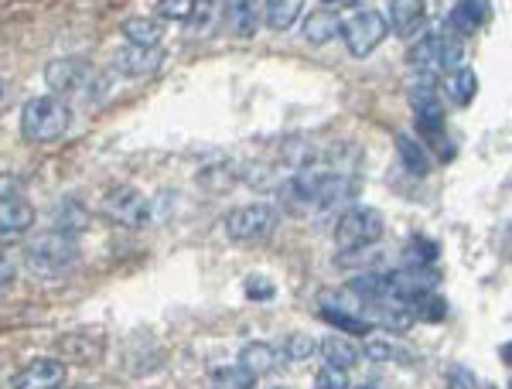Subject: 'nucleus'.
Instances as JSON below:
<instances>
[{"label":"nucleus","mask_w":512,"mask_h":389,"mask_svg":"<svg viewBox=\"0 0 512 389\" xmlns=\"http://www.w3.org/2000/svg\"><path fill=\"white\" fill-rule=\"evenodd\" d=\"M72 123L69 103L59 96H35L21 110V137L28 144H52L59 140Z\"/></svg>","instance_id":"1"},{"label":"nucleus","mask_w":512,"mask_h":389,"mask_svg":"<svg viewBox=\"0 0 512 389\" xmlns=\"http://www.w3.org/2000/svg\"><path fill=\"white\" fill-rule=\"evenodd\" d=\"M410 106H414L417 134L431 147H437L441 157H454V147L448 144V134H444V106H441V93L434 86V76H420L410 86Z\"/></svg>","instance_id":"2"},{"label":"nucleus","mask_w":512,"mask_h":389,"mask_svg":"<svg viewBox=\"0 0 512 389\" xmlns=\"http://www.w3.org/2000/svg\"><path fill=\"white\" fill-rule=\"evenodd\" d=\"M407 62L420 76H448V72L465 65V41L454 38L451 31H431L410 48Z\"/></svg>","instance_id":"3"},{"label":"nucleus","mask_w":512,"mask_h":389,"mask_svg":"<svg viewBox=\"0 0 512 389\" xmlns=\"http://www.w3.org/2000/svg\"><path fill=\"white\" fill-rule=\"evenodd\" d=\"M79 263L76 236L65 233H41L28 243V267L41 273V277H62Z\"/></svg>","instance_id":"4"},{"label":"nucleus","mask_w":512,"mask_h":389,"mask_svg":"<svg viewBox=\"0 0 512 389\" xmlns=\"http://www.w3.org/2000/svg\"><path fill=\"white\" fill-rule=\"evenodd\" d=\"M222 226L233 243H267L280 226V212L267 202H250L229 212Z\"/></svg>","instance_id":"5"},{"label":"nucleus","mask_w":512,"mask_h":389,"mask_svg":"<svg viewBox=\"0 0 512 389\" xmlns=\"http://www.w3.org/2000/svg\"><path fill=\"white\" fill-rule=\"evenodd\" d=\"M383 212L369 205H352L335 219V246L338 250H366L383 239Z\"/></svg>","instance_id":"6"},{"label":"nucleus","mask_w":512,"mask_h":389,"mask_svg":"<svg viewBox=\"0 0 512 389\" xmlns=\"http://www.w3.org/2000/svg\"><path fill=\"white\" fill-rule=\"evenodd\" d=\"M99 212H103V219H110L113 226H123V229H144V226H151V219H154L151 202H147L137 188H113L110 195H103Z\"/></svg>","instance_id":"7"},{"label":"nucleus","mask_w":512,"mask_h":389,"mask_svg":"<svg viewBox=\"0 0 512 389\" xmlns=\"http://www.w3.org/2000/svg\"><path fill=\"white\" fill-rule=\"evenodd\" d=\"M390 35V24L379 11H359L352 21L342 24V38H345V48H349L352 59H366V55H373L379 45L386 41Z\"/></svg>","instance_id":"8"},{"label":"nucleus","mask_w":512,"mask_h":389,"mask_svg":"<svg viewBox=\"0 0 512 389\" xmlns=\"http://www.w3.org/2000/svg\"><path fill=\"white\" fill-rule=\"evenodd\" d=\"M93 76H96L93 65H89L86 59H76V55H69V59H52L45 65V82L55 96L89 93Z\"/></svg>","instance_id":"9"},{"label":"nucleus","mask_w":512,"mask_h":389,"mask_svg":"<svg viewBox=\"0 0 512 389\" xmlns=\"http://www.w3.org/2000/svg\"><path fill=\"white\" fill-rule=\"evenodd\" d=\"M65 376H69V369L62 359H35L21 372H14L11 389H59L65 386Z\"/></svg>","instance_id":"10"},{"label":"nucleus","mask_w":512,"mask_h":389,"mask_svg":"<svg viewBox=\"0 0 512 389\" xmlns=\"http://www.w3.org/2000/svg\"><path fill=\"white\" fill-rule=\"evenodd\" d=\"M492 18V4L489 0H458L448 14V31L454 38H468L475 31H482Z\"/></svg>","instance_id":"11"},{"label":"nucleus","mask_w":512,"mask_h":389,"mask_svg":"<svg viewBox=\"0 0 512 389\" xmlns=\"http://www.w3.org/2000/svg\"><path fill=\"white\" fill-rule=\"evenodd\" d=\"M59 352L65 359L79 362V366H89V362H99L106 352V338L99 331H69V335L59 338Z\"/></svg>","instance_id":"12"},{"label":"nucleus","mask_w":512,"mask_h":389,"mask_svg":"<svg viewBox=\"0 0 512 389\" xmlns=\"http://www.w3.org/2000/svg\"><path fill=\"white\" fill-rule=\"evenodd\" d=\"M164 62V52L161 45L158 48H140V45H127L117 52V59H113V65L123 72V76L130 79H144V76H154V72L161 69Z\"/></svg>","instance_id":"13"},{"label":"nucleus","mask_w":512,"mask_h":389,"mask_svg":"<svg viewBox=\"0 0 512 389\" xmlns=\"http://www.w3.org/2000/svg\"><path fill=\"white\" fill-rule=\"evenodd\" d=\"M35 226V209L24 198H0V239H18Z\"/></svg>","instance_id":"14"},{"label":"nucleus","mask_w":512,"mask_h":389,"mask_svg":"<svg viewBox=\"0 0 512 389\" xmlns=\"http://www.w3.org/2000/svg\"><path fill=\"white\" fill-rule=\"evenodd\" d=\"M260 18V0H229L226 4V28L236 38H253L256 28H260Z\"/></svg>","instance_id":"15"},{"label":"nucleus","mask_w":512,"mask_h":389,"mask_svg":"<svg viewBox=\"0 0 512 389\" xmlns=\"http://www.w3.org/2000/svg\"><path fill=\"white\" fill-rule=\"evenodd\" d=\"M236 366H243L250 376H270L277 366H280V352L274 349L270 342H250V345H243V352H239V362Z\"/></svg>","instance_id":"16"},{"label":"nucleus","mask_w":512,"mask_h":389,"mask_svg":"<svg viewBox=\"0 0 512 389\" xmlns=\"http://www.w3.org/2000/svg\"><path fill=\"white\" fill-rule=\"evenodd\" d=\"M424 0H390V14H386V24L396 31L400 38H410L424 21Z\"/></svg>","instance_id":"17"},{"label":"nucleus","mask_w":512,"mask_h":389,"mask_svg":"<svg viewBox=\"0 0 512 389\" xmlns=\"http://www.w3.org/2000/svg\"><path fill=\"white\" fill-rule=\"evenodd\" d=\"M260 11L270 31H287L304 14V0H263Z\"/></svg>","instance_id":"18"},{"label":"nucleus","mask_w":512,"mask_h":389,"mask_svg":"<svg viewBox=\"0 0 512 389\" xmlns=\"http://www.w3.org/2000/svg\"><path fill=\"white\" fill-rule=\"evenodd\" d=\"M301 35L308 38L311 45H325V41L342 35V18H338L335 11H315V14H308V18H304Z\"/></svg>","instance_id":"19"},{"label":"nucleus","mask_w":512,"mask_h":389,"mask_svg":"<svg viewBox=\"0 0 512 389\" xmlns=\"http://www.w3.org/2000/svg\"><path fill=\"white\" fill-rule=\"evenodd\" d=\"M444 96H448L454 106H468L478 96V76L468 65L448 72V76H444Z\"/></svg>","instance_id":"20"},{"label":"nucleus","mask_w":512,"mask_h":389,"mask_svg":"<svg viewBox=\"0 0 512 389\" xmlns=\"http://www.w3.org/2000/svg\"><path fill=\"white\" fill-rule=\"evenodd\" d=\"M120 31L127 38V45H140V48H158L164 38V28L154 18H127Z\"/></svg>","instance_id":"21"},{"label":"nucleus","mask_w":512,"mask_h":389,"mask_svg":"<svg viewBox=\"0 0 512 389\" xmlns=\"http://www.w3.org/2000/svg\"><path fill=\"white\" fill-rule=\"evenodd\" d=\"M318 352L325 355L328 366H338V369H352L355 362L362 359V352L355 349L352 342H345V338H338V335H328L325 342H318Z\"/></svg>","instance_id":"22"},{"label":"nucleus","mask_w":512,"mask_h":389,"mask_svg":"<svg viewBox=\"0 0 512 389\" xmlns=\"http://www.w3.org/2000/svg\"><path fill=\"white\" fill-rule=\"evenodd\" d=\"M396 151H400L410 175H427V171H431V157H427L424 144L410 134H396Z\"/></svg>","instance_id":"23"},{"label":"nucleus","mask_w":512,"mask_h":389,"mask_svg":"<svg viewBox=\"0 0 512 389\" xmlns=\"http://www.w3.org/2000/svg\"><path fill=\"white\" fill-rule=\"evenodd\" d=\"M321 318L328 321V325H335L338 331H349V335H362L366 338L369 331H376L373 325H369L362 314L355 311H342V308H321Z\"/></svg>","instance_id":"24"},{"label":"nucleus","mask_w":512,"mask_h":389,"mask_svg":"<svg viewBox=\"0 0 512 389\" xmlns=\"http://www.w3.org/2000/svg\"><path fill=\"white\" fill-rule=\"evenodd\" d=\"M407 311L414 314V321H441L444 314H448V301L444 297H437L434 291L431 294H417L407 301Z\"/></svg>","instance_id":"25"},{"label":"nucleus","mask_w":512,"mask_h":389,"mask_svg":"<svg viewBox=\"0 0 512 389\" xmlns=\"http://www.w3.org/2000/svg\"><path fill=\"white\" fill-rule=\"evenodd\" d=\"M366 359H373V362H403V366H410V362H414V352L410 349H403V345H396V342H390V338H386V342H366Z\"/></svg>","instance_id":"26"},{"label":"nucleus","mask_w":512,"mask_h":389,"mask_svg":"<svg viewBox=\"0 0 512 389\" xmlns=\"http://www.w3.org/2000/svg\"><path fill=\"white\" fill-rule=\"evenodd\" d=\"M239 181V168L233 164H212V168L198 171V185L209 188V192H222V188H233Z\"/></svg>","instance_id":"27"},{"label":"nucleus","mask_w":512,"mask_h":389,"mask_svg":"<svg viewBox=\"0 0 512 389\" xmlns=\"http://www.w3.org/2000/svg\"><path fill=\"white\" fill-rule=\"evenodd\" d=\"M212 389H256V376L243 366H226L212 372Z\"/></svg>","instance_id":"28"},{"label":"nucleus","mask_w":512,"mask_h":389,"mask_svg":"<svg viewBox=\"0 0 512 389\" xmlns=\"http://www.w3.org/2000/svg\"><path fill=\"white\" fill-rule=\"evenodd\" d=\"M89 215L82 212V205L76 202H65L59 212H55V233H65V236H76L79 229H86Z\"/></svg>","instance_id":"29"},{"label":"nucleus","mask_w":512,"mask_h":389,"mask_svg":"<svg viewBox=\"0 0 512 389\" xmlns=\"http://www.w3.org/2000/svg\"><path fill=\"white\" fill-rule=\"evenodd\" d=\"M315 352H318V342L308 335V331H291V335L284 338V359H291V362H308Z\"/></svg>","instance_id":"30"},{"label":"nucleus","mask_w":512,"mask_h":389,"mask_svg":"<svg viewBox=\"0 0 512 389\" xmlns=\"http://www.w3.org/2000/svg\"><path fill=\"white\" fill-rule=\"evenodd\" d=\"M437 260V246L431 239H410L407 243V263L410 267H431Z\"/></svg>","instance_id":"31"},{"label":"nucleus","mask_w":512,"mask_h":389,"mask_svg":"<svg viewBox=\"0 0 512 389\" xmlns=\"http://www.w3.org/2000/svg\"><path fill=\"white\" fill-rule=\"evenodd\" d=\"M158 14L164 21H192L195 0H158Z\"/></svg>","instance_id":"32"},{"label":"nucleus","mask_w":512,"mask_h":389,"mask_svg":"<svg viewBox=\"0 0 512 389\" xmlns=\"http://www.w3.org/2000/svg\"><path fill=\"white\" fill-rule=\"evenodd\" d=\"M349 369H338V366H325L315 376V389H349Z\"/></svg>","instance_id":"33"},{"label":"nucleus","mask_w":512,"mask_h":389,"mask_svg":"<svg viewBox=\"0 0 512 389\" xmlns=\"http://www.w3.org/2000/svg\"><path fill=\"white\" fill-rule=\"evenodd\" d=\"M444 376H448V389H478L475 372H472V369H465V366H458V362L444 369Z\"/></svg>","instance_id":"34"},{"label":"nucleus","mask_w":512,"mask_h":389,"mask_svg":"<svg viewBox=\"0 0 512 389\" xmlns=\"http://www.w3.org/2000/svg\"><path fill=\"white\" fill-rule=\"evenodd\" d=\"M243 291H246V297H253V301H270V297H274V284H270L263 273H253V277L246 280Z\"/></svg>","instance_id":"35"},{"label":"nucleus","mask_w":512,"mask_h":389,"mask_svg":"<svg viewBox=\"0 0 512 389\" xmlns=\"http://www.w3.org/2000/svg\"><path fill=\"white\" fill-rule=\"evenodd\" d=\"M18 195H21L18 178H7V175H0V198H18Z\"/></svg>","instance_id":"36"},{"label":"nucleus","mask_w":512,"mask_h":389,"mask_svg":"<svg viewBox=\"0 0 512 389\" xmlns=\"http://www.w3.org/2000/svg\"><path fill=\"white\" fill-rule=\"evenodd\" d=\"M14 280V267L7 260H0V287H11Z\"/></svg>","instance_id":"37"},{"label":"nucleus","mask_w":512,"mask_h":389,"mask_svg":"<svg viewBox=\"0 0 512 389\" xmlns=\"http://www.w3.org/2000/svg\"><path fill=\"white\" fill-rule=\"evenodd\" d=\"M321 4H332V7H362L366 0H321Z\"/></svg>","instance_id":"38"},{"label":"nucleus","mask_w":512,"mask_h":389,"mask_svg":"<svg viewBox=\"0 0 512 389\" xmlns=\"http://www.w3.org/2000/svg\"><path fill=\"white\" fill-rule=\"evenodd\" d=\"M195 4H205V7H216L219 0H195Z\"/></svg>","instance_id":"39"},{"label":"nucleus","mask_w":512,"mask_h":389,"mask_svg":"<svg viewBox=\"0 0 512 389\" xmlns=\"http://www.w3.org/2000/svg\"><path fill=\"white\" fill-rule=\"evenodd\" d=\"M59 389H96V386H59Z\"/></svg>","instance_id":"40"},{"label":"nucleus","mask_w":512,"mask_h":389,"mask_svg":"<svg viewBox=\"0 0 512 389\" xmlns=\"http://www.w3.org/2000/svg\"><path fill=\"white\" fill-rule=\"evenodd\" d=\"M355 389H379V386H373V383H362V386H355Z\"/></svg>","instance_id":"41"},{"label":"nucleus","mask_w":512,"mask_h":389,"mask_svg":"<svg viewBox=\"0 0 512 389\" xmlns=\"http://www.w3.org/2000/svg\"><path fill=\"white\" fill-rule=\"evenodd\" d=\"M274 389H287V386H274Z\"/></svg>","instance_id":"42"}]
</instances>
